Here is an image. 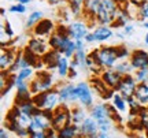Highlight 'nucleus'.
<instances>
[{"instance_id":"1a4fd4ad","label":"nucleus","mask_w":148,"mask_h":138,"mask_svg":"<svg viewBox=\"0 0 148 138\" xmlns=\"http://www.w3.org/2000/svg\"><path fill=\"white\" fill-rule=\"evenodd\" d=\"M56 26H58V25H56L52 19L42 18L41 21L33 27L32 36H34V37H41V38H48L49 36H52L53 33L56 32Z\"/></svg>"},{"instance_id":"13d9d810","label":"nucleus","mask_w":148,"mask_h":138,"mask_svg":"<svg viewBox=\"0 0 148 138\" xmlns=\"http://www.w3.org/2000/svg\"><path fill=\"white\" fill-rule=\"evenodd\" d=\"M144 40H145V44H147V45H148V33H147V34H145V38H144Z\"/></svg>"},{"instance_id":"4d7b16f0","label":"nucleus","mask_w":148,"mask_h":138,"mask_svg":"<svg viewBox=\"0 0 148 138\" xmlns=\"http://www.w3.org/2000/svg\"><path fill=\"white\" fill-rule=\"evenodd\" d=\"M1 16H3V18L5 16V8H1Z\"/></svg>"},{"instance_id":"cd10ccee","label":"nucleus","mask_w":148,"mask_h":138,"mask_svg":"<svg viewBox=\"0 0 148 138\" xmlns=\"http://www.w3.org/2000/svg\"><path fill=\"white\" fill-rule=\"evenodd\" d=\"M111 104L115 107L119 114H125L126 111H129V107H127V100L123 97L122 94H119L118 92H115L114 97L111 99Z\"/></svg>"},{"instance_id":"423d86ee","label":"nucleus","mask_w":148,"mask_h":138,"mask_svg":"<svg viewBox=\"0 0 148 138\" xmlns=\"http://www.w3.org/2000/svg\"><path fill=\"white\" fill-rule=\"evenodd\" d=\"M60 96L62 104L67 105H74L75 103H78V92H77V85H74L73 82H62L56 85Z\"/></svg>"},{"instance_id":"8fccbe9b","label":"nucleus","mask_w":148,"mask_h":138,"mask_svg":"<svg viewBox=\"0 0 148 138\" xmlns=\"http://www.w3.org/2000/svg\"><path fill=\"white\" fill-rule=\"evenodd\" d=\"M123 33H125V36L132 34V33H133V26H132V25H126V26L123 27Z\"/></svg>"},{"instance_id":"6e6552de","label":"nucleus","mask_w":148,"mask_h":138,"mask_svg":"<svg viewBox=\"0 0 148 138\" xmlns=\"http://www.w3.org/2000/svg\"><path fill=\"white\" fill-rule=\"evenodd\" d=\"M89 23L82 19H75V21L70 22L67 25V32H69V37L73 40H85V37L89 33Z\"/></svg>"},{"instance_id":"f704fd0d","label":"nucleus","mask_w":148,"mask_h":138,"mask_svg":"<svg viewBox=\"0 0 148 138\" xmlns=\"http://www.w3.org/2000/svg\"><path fill=\"white\" fill-rule=\"evenodd\" d=\"M86 58H88V53L85 52V49H79L75 52V55L73 56V62H75V64L78 66L79 70H86Z\"/></svg>"},{"instance_id":"72a5a7b5","label":"nucleus","mask_w":148,"mask_h":138,"mask_svg":"<svg viewBox=\"0 0 148 138\" xmlns=\"http://www.w3.org/2000/svg\"><path fill=\"white\" fill-rule=\"evenodd\" d=\"M18 107H19V109H21L22 114H25V115H27V116H30V118H32L33 115L38 111V108H37L36 103L33 101V99L32 100L23 101V103H21V104H18Z\"/></svg>"},{"instance_id":"c756f323","label":"nucleus","mask_w":148,"mask_h":138,"mask_svg":"<svg viewBox=\"0 0 148 138\" xmlns=\"http://www.w3.org/2000/svg\"><path fill=\"white\" fill-rule=\"evenodd\" d=\"M34 67H26V69H21L16 73V84H22V82H30L33 77H34ZM16 86V85H15Z\"/></svg>"},{"instance_id":"9d476101","label":"nucleus","mask_w":148,"mask_h":138,"mask_svg":"<svg viewBox=\"0 0 148 138\" xmlns=\"http://www.w3.org/2000/svg\"><path fill=\"white\" fill-rule=\"evenodd\" d=\"M137 81L134 80V77L133 74H129V75H123L121 78V82L118 84L115 90L122 94L125 99H129V97H132L134 96V92H136V88H137Z\"/></svg>"},{"instance_id":"7c9ffc66","label":"nucleus","mask_w":148,"mask_h":138,"mask_svg":"<svg viewBox=\"0 0 148 138\" xmlns=\"http://www.w3.org/2000/svg\"><path fill=\"white\" fill-rule=\"evenodd\" d=\"M101 11L115 16L116 11L119 10V0H101Z\"/></svg>"},{"instance_id":"2f4dec72","label":"nucleus","mask_w":148,"mask_h":138,"mask_svg":"<svg viewBox=\"0 0 148 138\" xmlns=\"http://www.w3.org/2000/svg\"><path fill=\"white\" fill-rule=\"evenodd\" d=\"M42 18H44V12H42V11H33V12H30L29 16L26 18L25 27H26L27 30H33V27L36 26Z\"/></svg>"},{"instance_id":"b1692460","label":"nucleus","mask_w":148,"mask_h":138,"mask_svg":"<svg viewBox=\"0 0 148 138\" xmlns=\"http://www.w3.org/2000/svg\"><path fill=\"white\" fill-rule=\"evenodd\" d=\"M129 19H130V14L127 12V10H125V8H119V10L116 11L115 19H114V22H112L111 27H112V29H121L122 27V29H123L126 25H129V23H127Z\"/></svg>"},{"instance_id":"aec40b11","label":"nucleus","mask_w":148,"mask_h":138,"mask_svg":"<svg viewBox=\"0 0 148 138\" xmlns=\"http://www.w3.org/2000/svg\"><path fill=\"white\" fill-rule=\"evenodd\" d=\"M89 116L93 118L96 122H100V120H103V119L111 118V116H110V111H108V107H107V103L95 104V105L90 108Z\"/></svg>"},{"instance_id":"f8f14e48","label":"nucleus","mask_w":148,"mask_h":138,"mask_svg":"<svg viewBox=\"0 0 148 138\" xmlns=\"http://www.w3.org/2000/svg\"><path fill=\"white\" fill-rule=\"evenodd\" d=\"M26 48L30 51L32 53H34L38 58H42L45 53L51 49L49 45H48V40L47 38H41V37H32L29 38V41L26 44Z\"/></svg>"},{"instance_id":"864d4df0","label":"nucleus","mask_w":148,"mask_h":138,"mask_svg":"<svg viewBox=\"0 0 148 138\" xmlns=\"http://www.w3.org/2000/svg\"><path fill=\"white\" fill-rule=\"evenodd\" d=\"M97 138H111V135L108 133H103V131H100L99 133V137Z\"/></svg>"},{"instance_id":"de8ad7c7","label":"nucleus","mask_w":148,"mask_h":138,"mask_svg":"<svg viewBox=\"0 0 148 138\" xmlns=\"http://www.w3.org/2000/svg\"><path fill=\"white\" fill-rule=\"evenodd\" d=\"M75 41V45H77V49H85V44H86V41L85 40H74Z\"/></svg>"},{"instance_id":"052dcab7","label":"nucleus","mask_w":148,"mask_h":138,"mask_svg":"<svg viewBox=\"0 0 148 138\" xmlns=\"http://www.w3.org/2000/svg\"><path fill=\"white\" fill-rule=\"evenodd\" d=\"M147 138H148V131H147Z\"/></svg>"},{"instance_id":"a211bd4d","label":"nucleus","mask_w":148,"mask_h":138,"mask_svg":"<svg viewBox=\"0 0 148 138\" xmlns=\"http://www.w3.org/2000/svg\"><path fill=\"white\" fill-rule=\"evenodd\" d=\"M15 90H16V94H15V101H14V104H16V105L21 104V103H23V101L32 100L33 99V94H32V92H30L29 82L16 84Z\"/></svg>"},{"instance_id":"dca6fc26","label":"nucleus","mask_w":148,"mask_h":138,"mask_svg":"<svg viewBox=\"0 0 148 138\" xmlns=\"http://www.w3.org/2000/svg\"><path fill=\"white\" fill-rule=\"evenodd\" d=\"M129 60L134 70L148 67V52L144 49H133Z\"/></svg>"},{"instance_id":"412c9836","label":"nucleus","mask_w":148,"mask_h":138,"mask_svg":"<svg viewBox=\"0 0 148 138\" xmlns=\"http://www.w3.org/2000/svg\"><path fill=\"white\" fill-rule=\"evenodd\" d=\"M60 55H62V53H59L58 51L49 49V51H48V52L41 58V62H42V64H44V69L49 70V71L56 70L58 60H59V58H60Z\"/></svg>"},{"instance_id":"f3484780","label":"nucleus","mask_w":148,"mask_h":138,"mask_svg":"<svg viewBox=\"0 0 148 138\" xmlns=\"http://www.w3.org/2000/svg\"><path fill=\"white\" fill-rule=\"evenodd\" d=\"M100 78L103 80V82L107 85L108 89H114L115 90L118 84L121 82L122 75L119 73H116L114 69H107V70H103L100 73Z\"/></svg>"},{"instance_id":"603ef678","label":"nucleus","mask_w":148,"mask_h":138,"mask_svg":"<svg viewBox=\"0 0 148 138\" xmlns=\"http://www.w3.org/2000/svg\"><path fill=\"white\" fill-rule=\"evenodd\" d=\"M85 41H86V43H95V38H93V36H92V32L88 33V36L85 37Z\"/></svg>"},{"instance_id":"f03ea898","label":"nucleus","mask_w":148,"mask_h":138,"mask_svg":"<svg viewBox=\"0 0 148 138\" xmlns=\"http://www.w3.org/2000/svg\"><path fill=\"white\" fill-rule=\"evenodd\" d=\"M56 85L58 84H56V81H55L52 73L49 70H40V71H37L34 74V77L29 82L30 92H32L33 96L42 93V92H47L49 89H53V88H56Z\"/></svg>"},{"instance_id":"ea45409f","label":"nucleus","mask_w":148,"mask_h":138,"mask_svg":"<svg viewBox=\"0 0 148 138\" xmlns=\"http://www.w3.org/2000/svg\"><path fill=\"white\" fill-rule=\"evenodd\" d=\"M138 120L143 126V130L148 131V108H143L138 114Z\"/></svg>"},{"instance_id":"79ce46f5","label":"nucleus","mask_w":148,"mask_h":138,"mask_svg":"<svg viewBox=\"0 0 148 138\" xmlns=\"http://www.w3.org/2000/svg\"><path fill=\"white\" fill-rule=\"evenodd\" d=\"M1 30L4 32V34L7 36V38H10V40H12V38H14V36H15V33H14V29L11 27L10 21H4V25L1 26Z\"/></svg>"},{"instance_id":"9b49d317","label":"nucleus","mask_w":148,"mask_h":138,"mask_svg":"<svg viewBox=\"0 0 148 138\" xmlns=\"http://www.w3.org/2000/svg\"><path fill=\"white\" fill-rule=\"evenodd\" d=\"M48 45L52 51H58L59 53L63 55L64 51L67 49V47L70 45V43L73 41V38H70L67 34H60V33H53L52 36H49L47 38Z\"/></svg>"},{"instance_id":"7ed1b4c3","label":"nucleus","mask_w":148,"mask_h":138,"mask_svg":"<svg viewBox=\"0 0 148 138\" xmlns=\"http://www.w3.org/2000/svg\"><path fill=\"white\" fill-rule=\"evenodd\" d=\"M33 101L36 103L37 108L41 109V111L53 112L58 107L62 105L58 88H53V89H49L47 92H42V93L33 96Z\"/></svg>"},{"instance_id":"f257e3e1","label":"nucleus","mask_w":148,"mask_h":138,"mask_svg":"<svg viewBox=\"0 0 148 138\" xmlns=\"http://www.w3.org/2000/svg\"><path fill=\"white\" fill-rule=\"evenodd\" d=\"M89 55L93 58V60L101 70L114 69L115 64L119 62L116 47H112V45H101V47L90 51Z\"/></svg>"},{"instance_id":"e433bc0d","label":"nucleus","mask_w":148,"mask_h":138,"mask_svg":"<svg viewBox=\"0 0 148 138\" xmlns=\"http://www.w3.org/2000/svg\"><path fill=\"white\" fill-rule=\"evenodd\" d=\"M138 19H141L143 22L148 21V0H144L141 4L138 5Z\"/></svg>"},{"instance_id":"6ab92c4d","label":"nucleus","mask_w":148,"mask_h":138,"mask_svg":"<svg viewBox=\"0 0 148 138\" xmlns=\"http://www.w3.org/2000/svg\"><path fill=\"white\" fill-rule=\"evenodd\" d=\"M92 36L95 43H106L114 36V30L111 26H96L92 30Z\"/></svg>"},{"instance_id":"09e8293b","label":"nucleus","mask_w":148,"mask_h":138,"mask_svg":"<svg viewBox=\"0 0 148 138\" xmlns=\"http://www.w3.org/2000/svg\"><path fill=\"white\" fill-rule=\"evenodd\" d=\"M29 138H48V135H47V133H33V134H30Z\"/></svg>"},{"instance_id":"c03bdc74","label":"nucleus","mask_w":148,"mask_h":138,"mask_svg":"<svg viewBox=\"0 0 148 138\" xmlns=\"http://www.w3.org/2000/svg\"><path fill=\"white\" fill-rule=\"evenodd\" d=\"M0 138H11V131L5 126H1L0 128Z\"/></svg>"},{"instance_id":"473e14b6","label":"nucleus","mask_w":148,"mask_h":138,"mask_svg":"<svg viewBox=\"0 0 148 138\" xmlns=\"http://www.w3.org/2000/svg\"><path fill=\"white\" fill-rule=\"evenodd\" d=\"M114 70H115L116 73H119L122 77L134 73V69H133V66H132V63H130L129 59H127V60H119V62L115 64Z\"/></svg>"},{"instance_id":"0eeeda50","label":"nucleus","mask_w":148,"mask_h":138,"mask_svg":"<svg viewBox=\"0 0 148 138\" xmlns=\"http://www.w3.org/2000/svg\"><path fill=\"white\" fill-rule=\"evenodd\" d=\"M77 92H78V103L84 108H92L95 105L93 103V89L90 88V84L86 81H81L77 84Z\"/></svg>"},{"instance_id":"bb28decb","label":"nucleus","mask_w":148,"mask_h":138,"mask_svg":"<svg viewBox=\"0 0 148 138\" xmlns=\"http://www.w3.org/2000/svg\"><path fill=\"white\" fill-rule=\"evenodd\" d=\"M59 138H81V133H79V127L75 124H69L66 127L58 130Z\"/></svg>"},{"instance_id":"58836bf2","label":"nucleus","mask_w":148,"mask_h":138,"mask_svg":"<svg viewBox=\"0 0 148 138\" xmlns=\"http://www.w3.org/2000/svg\"><path fill=\"white\" fill-rule=\"evenodd\" d=\"M99 123V130L100 131H103V133H108L111 130V127H112V124H114V120L111 119V118H107V119H103V120H100Z\"/></svg>"},{"instance_id":"bf43d9fd","label":"nucleus","mask_w":148,"mask_h":138,"mask_svg":"<svg viewBox=\"0 0 148 138\" xmlns=\"http://www.w3.org/2000/svg\"><path fill=\"white\" fill-rule=\"evenodd\" d=\"M137 138H145V137H137Z\"/></svg>"},{"instance_id":"49530a36","label":"nucleus","mask_w":148,"mask_h":138,"mask_svg":"<svg viewBox=\"0 0 148 138\" xmlns=\"http://www.w3.org/2000/svg\"><path fill=\"white\" fill-rule=\"evenodd\" d=\"M47 135H48V138H59V135H58V131L55 130V128H49L47 131Z\"/></svg>"},{"instance_id":"c9c22d12","label":"nucleus","mask_w":148,"mask_h":138,"mask_svg":"<svg viewBox=\"0 0 148 138\" xmlns=\"http://www.w3.org/2000/svg\"><path fill=\"white\" fill-rule=\"evenodd\" d=\"M133 77H134V80L137 81V84L148 82V67H144V69H140V70H134Z\"/></svg>"},{"instance_id":"37998d69","label":"nucleus","mask_w":148,"mask_h":138,"mask_svg":"<svg viewBox=\"0 0 148 138\" xmlns=\"http://www.w3.org/2000/svg\"><path fill=\"white\" fill-rule=\"evenodd\" d=\"M15 135L18 138H29L30 137V133H29V130H27L26 127H19L16 130Z\"/></svg>"},{"instance_id":"20e7f679","label":"nucleus","mask_w":148,"mask_h":138,"mask_svg":"<svg viewBox=\"0 0 148 138\" xmlns=\"http://www.w3.org/2000/svg\"><path fill=\"white\" fill-rule=\"evenodd\" d=\"M52 118H53V112L49 111H38L32 116L30 124H29V133H47L49 128L52 127Z\"/></svg>"},{"instance_id":"39448f33","label":"nucleus","mask_w":148,"mask_h":138,"mask_svg":"<svg viewBox=\"0 0 148 138\" xmlns=\"http://www.w3.org/2000/svg\"><path fill=\"white\" fill-rule=\"evenodd\" d=\"M69 124H71V107L67 104H62L53 111L52 128L58 131Z\"/></svg>"},{"instance_id":"2eb2a0df","label":"nucleus","mask_w":148,"mask_h":138,"mask_svg":"<svg viewBox=\"0 0 148 138\" xmlns=\"http://www.w3.org/2000/svg\"><path fill=\"white\" fill-rule=\"evenodd\" d=\"M18 55V49L14 47L1 48V55H0V69L1 71H7L11 66L14 64Z\"/></svg>"},{"instance_id":"4c0bfd02","label":"nucleus","mask_w":148,"mask_h":138,"mask_svg":"<svg viewBox=\"0 0 148 138\" xmlns=\"http://www.w3.org/2000/svg\"><path fill=\"white\" fill-rule=\"evenodd\" d=\"M116 53H118V59L119 60H127L130 58V55H132V52L127 49L126 45H118L116 47Z\"/></svg>"},{"instance_id":"3c124183","label":"nucleus","mask_w":148,"mask_h":138,"mask_svg":"<svg viewBox=\"0 0 148 138\" xmlns=\"http://www.w3.org/2000/svg\"><path fill=\"white\" fill-rule=\"evenodd\" d=\"M45 1H48L49 4H52V5H59V4H62L63 1H67V0H45Z\"/></svg>"},{"instance_id":"5fc2aeb1","label":"nucleus","mask_w":148,"mask_h":138,"mask_svg":"<svg viewBox=\"0 0 148 138\" xmlns=\"http://www.w3.org/2000/svg\"><path fill=\"white\" fill-rule=\"evenodd\" d=\"M30 1H32V0H16V3H21V4H29V3H30Z\"/></svg>"},{"instance_id":"ddd939ff","label":"nucleus","mask_w":148,"mask_h":138,"mask_svg":"<svg viewBox=\"0 0 148 138\" xmlns=\"http://www.w3.org/2000/svg\"><path fill=\"white\" fill-rule=\"evenodd\" d=\"M101 8V0H86L84 4V19L89 26L96 25V16Z\"/></svg>"},{"instance_id":"393cba45","label":"nucleus","mask_w":148,"mask_h":138,"mask_svg":"<svg viewBox=\"0 0 148 138\" xmlns=\"http://www.w3.org/2000/svg\"><path fill=\"white\" fill-rule=\"evenodd\" d=\"M70 63H71V60H70L67 56L60 55V58H59V60H58V66H56V74H58L59 78L66 80V78L69 77Z\"/></svg>"},{"instance_id":"6e6d98bb","label":"nucleus","mask_w":148,"mask_h":138,"mask_svg":"<svg viewBox=\"0 0 148 138\" xmlns=\"http://www.w3.org/2000/svg\"><path fill=\"white\" fill-rule=\"evenodd\" d=\"M143 27H145V29L148 30V21H145V22L143 23Z\"/></svg>"},{"instance_id":"4be33fe9","label":"nucleus","mask_w":148,"mask_h":138,"mask_svg":"<svg viewBox=\"0 0 148 138\" xmlns=\"http://www.w3.org/2000/svg\"><path fill=\"white\" fill-rule=\"evenodd\" d=\"M134 97L143 108H148V82L138 84L134 92Z\"/></svg>"},{"instance_id":"a878e982","label":"nucleus","mask_w":148,"mask_h":138,"mask_svg":"<svg viewBox=\"0 0 148 138\" xmlns=\"http://www.w3.org/2000/svg\"><path fill=\"white\" fill-rule=\"evenodd\" d=\"M88 116L82 105H71V124L79 126Z\"/></svg>"},{"instance_id":"a19ab883","label":"nucleus","mask_w":148,"mask_h":138,"mask_svg":"<svg viewBox=\"0 0 148 138\" xmlns=\"http://www.w3.org/2000/svg\"><path fill=\"white\" fill-rule=\"evenodd\" d=\"M8 12H11V14H25V12H26V5L21 4V3L11 4L10 7H8Z\"/></svg>"},{"instance_id":"4468645a","label":"nucleus","mask_w":148,"mask_h":138,"mask_svg":"<svg viewBox=\"0 0 148 138\" xmlns=\"http://www.w3.org/2000/svg\"><path fill=\"white\" fill-rule=\"evenodd\" d=\"M78 127H79L81 135L85 138H97L99 137V133H100V130H99V123L96 122L92 116L86 118Z\"/></svg>"},{"instance_id":"5701e85b","label":"nucleus","mask_w":148,"mask_h":138,"mask_svg":"<svg viewBox=\"0 0 148 138\" xmlns=\"http://www.w3.org/2000/svg\"><path fill=\"white\" fill-rule=\"evenodd\" d=\"M86 0H67V10L74 18H81L84 16V4Z\"/></svg>"},{"instance_id":"c85d7f7f","label":"nucleus","mask_w":148,"mask_h":138,"mask_svg":"<svg viewBox=\"0 0 148 138\" xmlns=\"http://www.w3.org/2000/svg\"><path fill=\"white\" fill-rule=\"evenodd\" d=\"M89 84H90V88L99 96H101L103 93H106V92L108 90V88H107V85L103 82V80L100 78V75H93L89 80Z\"/></svg>"},{"instance_id":"a18cd8bd","label":"nucleus","mask_w":148,"mask_h":138,"mask_svg":"<svg viewBox=\"0 0 148 138\" xmlns=\"http://www.w3.org/2000/svg\"><path fill=\"white\" fill-rule=\"evenodd\" d=\"M78 75V69H73V67H70V71H69V80H74L75 77Z\"/></svg>"}]
</instances>
